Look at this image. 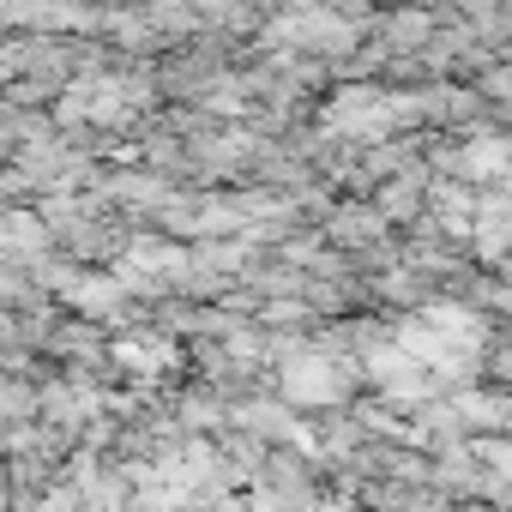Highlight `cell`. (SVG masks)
<instances>
[{"mask_svg":"<svg viewBox=\"0 0 512 512\" xmlns=\"http://www.w3.org/2000/svg\"><path fill=\"white\" fill-rule=\"evenodd\" d=\"M416 115H422V97H398V91L386 97L374 85H344L326 109L332 133H344V139H386V133L410 127Z\"/></svg>","mask_w":512,"mask_h":512,"instance_id":"6da1fadb","label":"cell"},{"mask_svg":"<svg viewBox=\"0 0 512 512\" xmlns=\"http://www.w3.org/2000/svg\"><path fill=\"white\" fill-rule=\"evenodd\" d=\"M350 392V362L326 356V350H296L284 362V398L308 404V410H332Z\"/></svg>","mask_w":512,"mask_h":512,"instance_id":"7a4b0ae2","label":"cell"},{"mask_svg":"<svg viewBox=\"0 0 512 512\" xmlns=\"http://www.w3.org/2000/svg\"><path fill=\"white\" fill-rule=\"evenodd\" d=\"M278 43L314 49V55H344V49H356V25L338 19V13H326V7H296V13L278 25Z\"/></svg>","mask_w":512,"mask_h":512,"instance_id":"3957f363","label":"cell"},{"mask_svg":"<svg viewBox=\"0 0 512 512\" xmlns=\"http://www.w3.org/2000/svg\"><path fill=\"white\" fill-rule=\"evenodd\" d=\"M73 500L85 506V512H133V494H127V470H115V464H97V458H79V470H73Z\"/></svg>","mask_w":512,"mask_h":512,"instance_id":"277c9868","label":"cell"},{"mask_svg":"<svg viewBox=\"0 0 512 512\" xmlns=\"http://www.w3.org/2000/svg\"><path fill=\"white\" fill-rule=\"evenodd\" d=\"M235 422H241V434H253V440H308V434H302V422L290 416V404H266V398L241 404V410H235Z\"/></svg>","mask_w":512,"mask_h":512,"instance_id":"5b68a950","label":"cell"},{"mask_svg":"<svg viewBox=\"0 0 512 512\" xmlns=\"http://www.w3.org/2000/svg\"><path fill=\"white\" fill-rule=\"evenodd\" d=\"M452 416H458L464 428L500 434V428H512V398H500V392H458V398H452Z\"/></svg>","mask_w":512,"mask_h":512,"instance_id":"8992f818","label":"cell"},{"mask_svg":"<svg viewBox=\"0 0 512 512\" xmlns=\"http://www.w3.org/2000/svg\"><path fill=\"white\" fill-rule=\"evenodd\" d=\"M452 169H464V175H476V181H500V175H512V145L506 139H470L458 157H446Z\"/></svg>","mask_w":512,"mask_h":512,"instance_id":"52a82bcc","label":"cell"},{"mask_svg":"<svg viewBox=\"0 0 512 512\" xmlns=\"http://www.w3.org/2000/svg\"><path fill=\"white\" fill-rule=\"evenodd\" d=\"M386 223H392V217H386L380 205H374V211H362V205H356V211H338V217H332V235H338V241H350V247H362V241H380V235H386Z\"/></svg>","mask_w":512,"mask_h":512,"instance_id":"ba28073f","label":"cell"},{"mask_svg":"<svg viewBox=\"0 0 512 512\" xmlns=\"http://www.w3.org/2000/svg\"><path fill=\"white\" fill-rule=\"evenodd\" d=\"M49 235H55V229L37 223L31 211H13V217H7V247L19 253V260H25V253H49Z\"/></svg>","mask_w":512,"mask_h":512,"instance_id":"9c48e42d","label":"cell"},{"mask_svg":"<svg viewBox=\"0 0 512 512\" xmlns=\"http://www.w3.org/2000/svg\"><path fill=\"white\" fill-rule=\"evenodd\" d=\"M416 205H422V175H416V169H404V175H398V181H392V187L380 193V211H386V217L398 223V217H410Z\"/></svg>","mask_w":512,"mask_h":512,"instance_id":"30bf717a","label":"cell"},{"mask_svg":"<svg viewBox=\"0 0 512 512\" xmlns=\"http://www.w3.org/2000/svg\"><path fill=\"white\" fill-rule=\"evenodd\" d=\"M428 37H434V19H422V13H398L392 31H386L392 49H416V43H428Z\"/></svg>","mask_w":512,"mask_h":512,"instance_id":"8fae6325","label":"cell"},{"mask_svg":"<svg viewBox=\"0 0 512 512\" xmlns=\"http://www.w3.org/2000/svg\"><path fill=\"white\" fill-rule=\"evenodd\" d=\"M320 512H350V500H326V506H320Z\"/></svg>","mask_w":512,"mask_h":512,"instance_id":"7c38bea8","label":"cell"}]
</instances>
